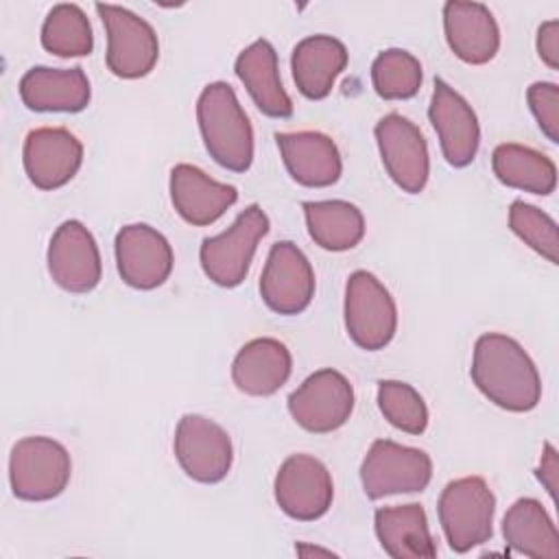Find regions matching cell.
<instances>
[{
	"label": "cell",
	"instance_id": "7402d4cb",
	"mask_svg": "<svg viewBox=\"0 0 559 559\" xmlns=\"http://www.w3.org/2000/svg\"><path fill=\"white\" fill-rule=\"evenodd\" d=\"M293 371V356L288 347L271 336L245 343L234 362L231 380L245 395L269 397L280 391Z\"/></svg>",
	"mask_w": 559,
	"mask_h": 559
},
{
	"label": "cell",
	"instance_id": "f1b7e54d",
	"mask_svg": "<svg viewBox=\"0 0 559 559\" xmlns=\"http://www.w3.org/2000/svg\"><path fill=\"white\" fill-rule=\"evenodd\" d=\"M41 46L57 57H85L94 48L92 24L79 4H55L41 24Z\"/></svg>",
	"mask_w": 559,
	"mask_h": 559
},
{
	"label": "cell",
	"instance_id": "30bf717a",
	"mask_svg": "<svg viewBox=\"0 0 559 559\" xmlns=\"http://www.w3.org/2000/svg\"><path fill=\"white\" fill-rule=\"evenodd\" d=\"M354 411V386L336 369L310 373L290 395L288 413L308 432L325 435L338 430Z\"/></svg>",
	"mask_w": 559,
	"mask_h": 559
},
{
	"label": "cell",
	"instance_id": "83f0119b",
	"mask_svg": "<svg viewBox=\"0 0 559 559\" xmlns=\"http://www.w3.org/2000/svg\"><path fill=\"white\" fill-rule=\"evenodd\" d=\"M301 207L310 238L325 251L354 249L365 236V216L349 201H304Z\"/></svg>",
	"mask_w": 559,
	"mask_h": 559
},
{
	"label": "cell",
	"instance_id": "d4e9b609",
	"mask_svg": "<svg viewBox=\"0 0 559 559\" xmlns=\"http://www.w3.org/2000/svg\"><path fill=\"white\" fill-rule=\"evenodd\" d=\"M373 528L382 550L389 557L432 559L437 555L426 511L417 502L376 509Z\"/></svg>",
	"mask_w": 559,
	"mask_h": 559
},
{
	"label": "cell",
	"instance_id": "44dd1931",
	"mask_svg": "<svg viewBox=\"0 0 559 559\" xmlns=\"http://www.w3.org/2000/svg\"><path fill=\"white\" fill-rule=\"evenodd\" d=\"M20 98L33 111L76 114L90 105L92 87L83 68L35 66L20 79Z\"/></svg>",
	"mask_w": 559,
	"mask_h": 559
},
{
	"label": "cell",
	"instance_id": "e575fe53",
	"mask_svg": "<svg viewBox=\"0 0 559 559\" xmlns=\"http://www.w3.org/2000/svg\"><path fill=\"white\" fill-rule=\"evenodd\" d=\"M537 480L544 485V489L548 491V496L552 500H557V480H559V461H557V450L552 448V443H544L542 450V459L539 465L535 469Z\"/></svg>",
	"mask_w": 559,
	"mask_h": 559
},
{
	"label": "cell",
	"instance_id": "484cf974",
	"mask_svg": "<svg viewBox=\"0 0 559 559\" xmlns=\"http://www.w3.org/2000/svg\"><path fill=\"white\" fill-rule=\"evenodd\" d=\"M502 537L507 546L524 557L533 559H557L559 557V533L535 498H518L502 518Z\"/></svg>",
	"mask_w": 559,
	"mask_h": 559
},
{
	"label": "cell",
	"instance_id": "9a60e30c",
	"mask_svg": "<svg viewBox=\"0 0 559 559\" xmlns=\"http://www.w3.org/2000/svg\"><path fill=\"white\" fill-rule=\"evenodd\" d=\"M116 266L122 282L138 290L162 286L175 264L168 238L146 223L124 225L114 240Z\"/></svg>",
	"mask_w": 559,
	"mask_h": 559
},
{
	"label": "cell",
	"instance_id": "52a82bcc",
	"mask_svg": "<svg viewBox=\"0 0 559 559\" xmlns=\"http://www.w3.org/2000/svg\"><path fill=\"white\" fill-rule=\"evenodd\" d=\"M432 478V459L411 445L376 439L360 465V483L371 500L424 491Z\"/></svg>",
	"mask_w": 559,
	"mask_h": 559
},
{
	"label": "cell",
	"instance_id": "7a4b0ae2",
	"mask_svg": "<svg viewBox=\"0 0 559 559\" xmlns=\"http://www.w3.org/2000/svg\"><path fill=\"white\" fill-rule=\"evenodd\" d=\"M197 122L210 157L231 170L245 173L253 162V127L225 81L205 85L197 100Z\"/></svg>",
	"mask_w": 559,
	"mask_h": 559
},
{
	"label": "cell",
	"instance_id": "1f68e13d",
	"mask_svg": "<svg viewBox=\"0 0 559 559\" xmlns=\"http://www.w3.org/2000/svg\"><path fill=\"white\" fill-rule=\"evenodd\" d=\"M509 227L526 247L546 258L550 264L559 262L557 223L544 210L518 199L509 207Z\"/></svg>",
	"mask_w": 559,
	"mask_h": 559
},
{
	"label": "cell",
	"instance_id": "603a6c76",
	"mask_svg": "<svg viewBox=\"0 0 559 559\" xmlns=\"http://www.w3.org/2000/svg\"><path fill=\"white\" fill-rule=\"evenodd\" d=\"M234 72L249 92L255 107L269 118H290L293 100L286 94L280 70L277 52L271 41L255 39L249 44L234 63Z\"/></svg>",
	"mask_w": 559,
	"mask_h": 559
},
{
	"label": "cell",
	"instance_id": "5b68a950",
	"mask_svg": "<svg viewBox=\"0 0 559 559\" xmlns=\"http://www.w3.org/2000/svg\"><path fill=\"white\" fill-rule=\"evenodd\" d=\"M266 212L253 203L245 207L223 234L203 238L199 249L201 269L210 282L223 288L242 284L253 262L258 242L269 234Z\"/></svg>",
	"mask_w": 559,
	"mask_h": 559
},
{
	"label": "cell",
	"instance_id": "cb8c5ba5",
	"mask_svg": "<svg viewBox=\"0 0 559 559\" xmlns=\"http://www.w3.org/2000/svg\"><path fill=\"white\" fill-rule=\"evenodd\" d=\"M347 48L341 39L332 35H310L304 37L295 48L290 57L293 68V81L301 96L310 100L325 98L336 76L347 66Z\"/></svg>",
	"mask_w": 559,
	"mask_h": 559
},
{
	"label": "cell",
	"instance_id": "8992f818",
	"mask_svg": "<svg viewBox=\"0 0 559 559\" xmlns=\"http://www.w3.org/2000/svg\"><path fill=\"white\" fill-rule=\"evenodd\" d=\"M347 336L367 352L384 349L397 332V306L389 288L369 271H354L343 304Z\"/></svg>",
	"mask_w": 559,
	"mask_h": 559
},
{
	"label": "cell",
	"instance_id": "ac0fdd59",
	"mask_svg": "<svg viewBox=\"0 0 559 559\" xmlns=\"http://www.w3.org/2000/svg\"><path fill=\"white\" fill-rule=\"evenodd\" d=\"M288 175L306 188H328L341 179L343 159L336 142L321 131L275 133Z\"/></svg>",
	"mask_w": 559,
	"mask_h": 559
},
{
	"label": "cell",
	"instance_id": "d6a6232c",
	"mask_svg": "<svg viewBox=\"0 0 559 559\" xmlns=\"http://www.w3.org/2000/svg\"><path fill=\"white\" fill-rule=\"evenodd\" d=\"M526 100L542 133L552 144H557L559 142V85L550 81H535L526 90Z\"/></svg>",
	"mask_w": 559,
	"mask_h": 559
},
{
	"label": "cell",
	"instance_id": "4316f807",
	"mask_svg": "<svg viewBox=\"0 0 559 559\" xmlns=\"http://www.w3.org/2000/svg\"><path fill=\"white\" fill-rule=\"evenodd\" d=\"M491 168L496 179L507 188L542 197H548L557 188L555 162L548 155L518 142L498 144L491 153Z\"/></svg>",
	"mask_w": 559,
	"mask_h": 559
},
{
	"label": "cell",
	"instance_id": "4fadbf2b",
	"mask_svg": "<svg viewBox=\"0 0 559 559\" xmlns=\"http://www.w3.org/2000/svg\"><path fill=\"white\" fill-rule=\"evenodd\" d=\"M48 273L52 282L74 295L90 293L103 277V260L92 231L76 218L63 221L48 242Z\"/></svg>",
	"mask_w": 559,
	"mask_h": 559
},
{
	"label": "cell",
	"instance_id": "8fae6325",
	"mask_svg": "<svg viewBox=\"0 0 559 559\" xmlns=\"http://www.w3.org/2000/svg\"><path fill=\"white\" fill-rule=\"evenodd\" d=\"M273 493L277 507L293 520L312 522L323 518L334 500L332 474L312 454H290L277 469Z\"/></svg>",
	"mask_w": 559,
	"mask_h": 559
},
{
	"label": "cell",
	"instance_id": "836d02e7",
	"mask_svg": "<svg viewBox=\"0 0 559 559\" xmlns=\"http://www.w3.org/2000/svg\"><path fill=\"white\" fill-rule=\"evenodd\" d=\"M537 55L550 68L559 70V20H548L537 28Z\"/></svg>",
	"mask_w": 559,
	"mask_h": 559
},
{
	"label": "cell",
	"instance_id": "ffe728a7",
	"mask_svg": "<svg viewBox=\"0 0 559 559\" xmlns=\"http://www.w3.org/2000/svg\"><path fill=\"white\" fill-rule=\"evenodd\" d=\"M170 201L186 223L205 227L216 223L238 201V190L212 179L192 164H177L170 170Z\"/></svg>",
	"mask_w": 559,
	"mask_h": 559
},
{
	"label": "cell",
	"instance_id": "6da1fadb",
	"mask_svg": "<svg viewBox=\"0 0 559 559\" xmlns=\"http://www.w3.org/2000/svg\"><path fill=\"white\" fill-rule=\"evenodd\" d=\"M469 376L476 389L504 411L528 413L542 400V378L533 358L502 332L476 338Z\"/></svg>",
	"mask_w": 559,
	"mask_h": 559
},
{
	"label": "cell",
	"instance_id": "3957f363",
	"mask_svg": "<svg viewBox=\"0 0 559 559\" xmlns=\"http://www.w3.org/2000/svg\"><path fill=\"white\" fill-rule=\"evenodd\" d=\"M439 524L454 552H467L493 535L496 496L480 476L450 480L437 502Z\"/></svg>",
	"mask_w": 559,
	"mask_h": 559
},
{
	"label": "cell",
	"instance_id": "f546056e",
	"mask_svg": "<svg viewBox=\"0 0 559 559\" xmlns=\"http://www.w3.org/2000/svg\"><path fill=\"white\" fill-rule=\"evenodd\" d=\"M424 81L421 63L404 48H386L371 63V85L384 100L413 98Z\"/></svg>",
	"mask_w": 559,
	"mask_h": 559
},
{
	"label": "cell",
	"instance_id": "5bb4252c",
	"mask_svg": "<svg viewBox=\"0 0 559 559\" xmlns=\"http://www.w3.org/2000/svg\"><path fill=\"white\" fill-rule=\"evenodd\" d=\"M314 286V271L304 251L290 240L275 242L260 275L262 301L277 314H299L310 306Z\"/></svg>",
	"mask_w": 559,
	"mask_h": 559
},
{
	"label": "cell",
	"instance_id": "2e32d148",
	"mask_svg": "<svg viewBox=\"0 0 559 559\" xmlns=\"http://www.w3.org/2000/svg\"><path fill=\"white\" fill-rule=\"evenodd\" d=\"M22 164L35 188L57 190L79 173L83 164V144L63 127H39L26 133Z\"/></svg>",
	"mask_w": 559,
	"mask_h": 559
},
{
	"label": "cell",
	"instance_id": "9c48e42d",
	"mask_svg": "<svg viewBox=\"0 0 559 559\" xmlns=\"http://www.w3.org/2000/svg\"><path fill=\"white\" fill-rule=\"evenodd\" d=\"M173 450L186 476L203 485L221 483L234 463V445L227 430L197 413H188L179 419Z\"/></svg>",
	"mask_w": 559,
	"mask_h": 559
},
{
	"label": "cell",
	"instance_id": "e0dca14e",
	"mask_svg": "<svg viewBox=\"0 0 559 559\" xmlns=\"http://www.w3.org/2000/svg\"><path fill=\"white\" fill-rule=\"evenodd\" d=\"M428 118L439 135L441 153L454 168L474 162L480 144V124L472 105L443 79H435Z\"/></svg>",
	"mask_w": 559,
	"mask_h": 559
},
{
	"label": "cell",
	"instance_id": "ba28073f",
	"mask_svg": "<svg viewBox=\"0 0 559 559\" xmlns=\"http://www.w3.org/2000/svg\"><path fill=\"white\" fill-rule=\"evenodd\" d=\"M96 13L107 33L105 63L118 79H142L159 59V39L155 28L138 13L116 7L96 4Z\"/></svg>",
	"mask_w": 559,
	"mask_h": 559
},
{
	"label": "cell",
	"instance_id": "d6986e66",
	"mask_svg": "<svg viewBox=\"0 0 559 559\" xmlns=\"http://www.w3.org/2000/svg\"><path fill=\"white\" fill-rule=\"evenodd\" d=\"M443 33L454 57L469 66L489 63L500 48L498 22L480 2H445Z\"/></svg>",
	"mask_w": 559,
	"mask_h": 559
},
{
	"label": "cell",
	"instance_id": "7c38bea8",
	"mask_svg": "<svg viewBox=\"0 0 559 559\" xmlns=\"http://www.w3.org/2000/svg\"><path fill=\"white\" fill-rule=\"evenodd\" d=\"M373 135L393 183L408 194H419L430 175L428 144L419 127L402 114H386L376 122Z\"/></svg>",
	"mask_w": 559,
	"mask_h": 559
},
{
	"label": "cell",
	"instance_id": "4dcf8cb0",
	"mask_svg": "<svg viewBox=\"0 0 559 559\" xmlns=\"http://www.w3.org/2000/svg\"><path fill=\"white\" fill-rule=\"evenodd\" d=\"M378 408L402 432L421 435L428 428V406L408 382L382 380L378 384Z\"/></svg>",
	"mask_w": 559,
	"mask_h": 559
},
{
	"label": "cell",
	"instance_id": "277c9868",
	"mask_svg": "<svg viewBox=\"0 0 559 559\" xmlns=\"http://www.w3.org/2000/svg\"><path fill=\"white\" fill-rule=\"evenodd\" d=\"M72 476L70 452L52 437H24L11 448L9 480L13 496L46 502L61 496Z\"/></svg>",
	"mask_w": 559,
	"mask_h": 559
},
{
	"label": "cell",
	"instance_id": "d590c367",
	"mask_svg": "<svg viewBox=\"0 0 559 559\" xmlns=\"http://www.w3.org/2000/svg\"><path fill=\"white\" fill-rule=\"evenodd\" d=\"M297 555H301V557H308V555H323V557H334V552L332 550H328V548H319V546H304V544H297Z\"/></svg>",
	"mask_w": 559,
	"mask_h": 559
}]
</instances>
